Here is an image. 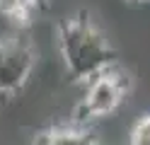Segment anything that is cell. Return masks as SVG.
<instances>
[{"label":"cell","mask_w":150,"mask_h":145,"mask_svg":"<svg viewBox=\"0 0 150 145\" xmlns=\"http://www.w3.org/2000/svg\"><path fill=\"white\" fill-rule=\"evenodd\" d=\"M56 46L68 75L75 82L87 85L90 80L116 68V51L107 41L102 29L80 12L70 19H63L56 29Z\"/></svg>","instance_id":"obj_1"},{"label":"cell","mask_w":150,"mask_h":145,"mask_svg":"<svg viewBox=\"0 0 150 145\" xmlns=\"http://www.w3.org/2000/svg\"><path fill=\"white\" fill-rule=\"evenodd\" d=\"M36 61V44L22 29L0 34V99H12L24 90Z\"/></svg>","instance_id":"obj_2"},{"label":"cell","mask_w":150,"mask_h":145,"mask_svg":"<svg viewBox=\"0 0 150 145\" xmlns=\"http://www.w3.org/2000/svg\"><path fill=\"white\" fill-rule=\"evenodd\" d=\"M131 90V77L119 70V68H111L104 75L95 77L85 85V92H82L80 102L75 104V121L78 126H87L95 119H104L111 116L121 102L126 99V94Z\"/></svg>","instance_id":"obj_3"},{"label":"cell","mask_w":150,"mask_h":145,"mask_svg":"<svg viewBox=\"0 0 150 145\" xmlns=\"http://www.w3.org/2000/svg\"><path fill=\"white\" fill-rule=\"evenodd\" d=\"M32 140L36 145H99L97 135L87 126H78V123L51 126L46 131H39Z\"/></svg>","instance_id":"obj_4"},{"label":"cell","mask_w":150,"mask_h":145,"mask_svg":"<svg viewBox=\"0 0 150 145\" xmlns=\"http://www.w3.org/2000/svg\"><path fill=\"white\" fill-rule=\"evenodd\" d=\"M128 145H150V114L138 116L131 126Z\"/></svg>","instance_id":"obj_5"},{"label":"cell","mask_w":150,"mask_h":145,"mask_svg":"<svg viewBox=\"0 0 150 145\" xmlns=\"http://www.w3.org/2000/svg\"><path fill=\"white\" fill-rule=\"evenodd\" d=\"M24 7L29 10V12H36V10H44L46 5H49V0H22Z\"/></svg>","instance_id":"obj_6"},{"label":"cell","mask_w":150,"mask_h":145,"mask_svg":"<svg viewBox=\"0 0 150 145\" xmlns=\"http://www.w3.org/2000/svg\"><path fill=\"white\" fill-rule=\"evenodd\" d=\"M128 3H150V0H128Z\"/></svg>","instance_id":"obj_7"},{"label":"cell","mask_w":150,"mask_h":145,"mask_svg":"<svg viewBox=\"0 0 150 145\" xmlns=\"http://www.w3.org/2000/svg\"><path fill=\"white\" fill-rule=\"evenodd\" d=\"M29 145H36V143H34V140H32V143H29Z\"/></svg>","instance_id":"obj_8"}]
</instances>
